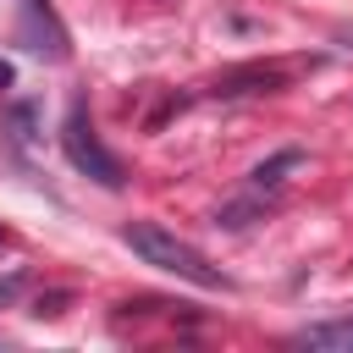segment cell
<instances>
[{
  "instance_id": "cell-1",
  "label": "cell",
  "mask_w": 353,
  "mask_h": 353,
  "mask_svg": "<svg viewBox=\"0 0 353 353\" xmlns=\"http://www.w3.org/2000/svg\"><path fill=\"white\" fill-rule=\"evenodd\" d=\"M121 243L143 259V265H154V270H171V276H182V281H193V287H204V292H221L226 287V276L193 248V243H182V237H171L165 226H154V221H127L121 226Z\"/></svg>"
},
{
  "instance_id": "cell-2",
  "label": "cell",
  "mask_w": 353,
  "mask_h": 353,
  "mask_svg": "<svg viewBox=\"0 0 353 353\" xmlns=\"http://www.w3.org/2000/svg\"><path fill=\"white\" fill-rule=\"evenodd\" d=\"M61 149H66V160L83 171V176H94L99 188H121L127 176H121V160L99 143V132H94V121H88V105L83 99H72L66 105V121H61Z\"/></svg>"
},
{
  "instance_id": "cell-3",
  "label": "cell",
  "mask_w": 353,
  "mask_h": 353,
  "mask_svg": "<svg viewBox=\"0 0 353 353\" xmlns=\"http://www.w3.org/2000/svg\"><path fill=\"white\" fill-rule=\"evenodd\" d=\"M17 39H22L33 55H50V61H66V55H72L66 28L55 22V11H50L44 0H22V28H17Z\"/></svg>"
},
{
  "instance_id": "cell-4",
  "label": "cell",
  "mask_w": 353,
  "mask_h": 353,
  "mask_svg": "<svg viewBox=\"0 0 353 353\" xmlns=\"http://www.w3.org/2000/svg\"><path fill=\"white\" fill-rule=\"evenodd\" d=\"M292 342H298V347H325V353H353V314H342V320H320V325H303Z\"/></svg>"
},
{
  "instance_id": "cell-5",
  "label": "cell",
  "mask_w": 353,
  "mask_h": 353,
  "mask_svg": "<svg viewBox=\"0 0 353 353\" xmlns=\"http://www.w3.org/2000/svg\"><path fill=\"white\" fill-rule=\"evenodd\" d=\"M303 165V149H276L270 160H259L254 171H248V188L254 193H276L281 182H287V171H298Z\"/></svg>"
},
{
  "instance_id": "cell-6",
  "label": "cell",
  "mask_w": 353,
  "mask_h": 353,
  "mask_svg": "<svg viewBox=\"0 0 353 353\" xmlns=\"http://www.w3.org/2000/svg\"><path fill=\"white\" fill-rule=\"evenodd\" d=\"M22 287H28V276H22V270H17V276H6V281H0V309H6V303H11Z\"/></svg>"
},
{
  "instance_id": "cell-7",
  "label": "cell",
  "mask_w": 353,
  "mask_h": 353,
  "mask_svg": "<svg viewBox=\"0 0 353 353\" xmlns=\"http://www.w3.org/2000/svg\"><path fill=\"white\" fill-rule=\"evenodd\" d=\"M11 83H17V72H11V61H6V55H0V94H6V88H11Z\"/></svg>"
}]
</instances>
